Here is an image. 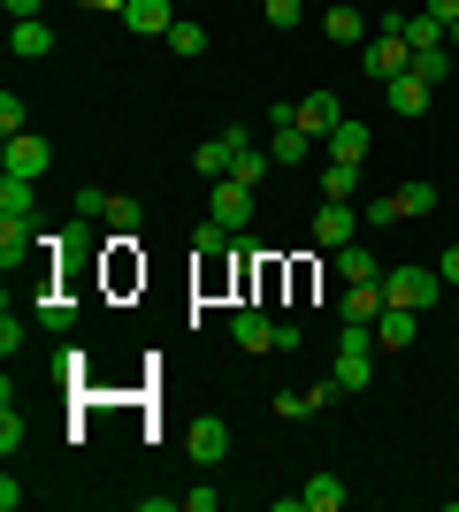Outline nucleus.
Wrapping results in <instances>:
<instances>
[{
    "label": "nucleus",
    "mask_w": 459,
    "mask_h": 512,
    "mask_svg": "<svg viewBox=\"0 0 459 512\" xmlns=\"http://www.w3.org/2000/svg\"><path fill=\"white\" fill-rule=\"evenodd\" d=\"M444 46H452V54H459V16H452V23H444Z\"/></svg>",
    "instance_id": "40"
},
{
    "label": "nucleus",
    "mask_w": 459,
    "mask_h": 512,
    "mask_svg": "<svg viewBox=\"0 0 459 512\" xmlns=\"http://www.w3.org/2000/svg\"><path fill=\"white\" fill-rule=\"evenodd\" d=\"M414 329H421L414 306H383V314H375V344H383V352H406V344H414Z\"/></svg>",
    "instance_id": "13"
},
{
    "label": "nucleus",
    "mask_w": 459,
    "mask_h": 512,
    "mask_svg": "<svg viewBox=\"0 0 459 512\" xmlns=\"http://www.w3.org/2000/svg\"><path fill=\"white\" fill-rule=\"evenodd\" d=\"M31 245H39V237H31V214H0V268H8V276L31 260Z\"/></svg>",
    "instance_id": "12"
},
{
    "label": "nucleus",
    "mask_w": 459,
    "mask_h": 512,
    "mask_svg": "<svg viewBox=\"0 0 459 512\" xmlns=\"http://www.w3.org/2000/svg\"><path fill=\"white\" fill-rule=\"evenodd\" d=\"M169 46H176V54H207V31H199V23H184V16H176V23H169Z\"/></svg>",
    "instance_id": "27"
},
{
    "label": "nucleus",
    "mask_w": 459,
    "mask_h": 512,
    "mask_svg": "<svg viewBox=\"0 0 459 512\" xmlns=\"http://www.w3.org/2000/svg\"><path fill=\"white\" fill-rule=\"evenodd\" d=\"M444 283H459V245H444V268H437Z\"/></svg>",
    "instance_id": "38"
},
{
    "label": "nucleus",
    "mask_w": 459,
    "mask_h": 512,
    "mask_svg": "<svg viewBox=\"0 0 459 512\" xmlns=\"http://www.w3.org/2000/svg\"><path fill=\"white\" fill-rule=\"evenodd\" d=\"M276 413H284V421H306L314 406H306V390H284V398H276Z\"/></svg>",
    "instance_id": "36"
},
{
    "label": "nucleus",
    "mask_w": 459,
    "mask_h": 512,
    "mask_svg": "<svg viewBox=\"0 0 459 512\" xmlns=\"http://www.w3.org/2000/svg\"><path fill=\"white\" fill-rule=\"evenodd\" d=\"M238 146H245V130H215V138H199L192 169L199 176H230V169H238Z\"/></svg>",
    "instance_id": "6"
},
{
    "label": "nucleus",
    "mask_w": 459,
    "mask_h": 512,
    "mask_svg": "<svg viewBox=\"0 0 459 512\" xmlns=\"http://www.w3.org/2000/svg\"><path fill=\"white\" fill-rule=\"evenodd\" d=\"M375 352H383V344H375V329L345 321V337H337V383H345V390H360V383L375 375Z\"/></svg>",
    "instance_id": "2"
},
{
    "label": "nucleus",
    "mask_w": 459,
    "mask_h": 512,
    "mask_svg": "<svg viewBox=\"0 0 459 512\" xmlns=\"http://www.w3.org/2000/svg\"><path fill=\"white\" fill-rule=\"evenodd\" d=\"M108 222L131 237V230H138V199H115V192H108Z\"/></svg>",
    "instance_id": "32"
},
{
    "label": "nucleus",
    "mask_w": 459,
    "mask_h": 512,
    "mask_svg": "<svg viewBox=\"0 0 459 512\" xmlns=\"http://www.w3.org/2000/svg\"><path fill=\"white\" fill-rule=\"evenodd\" d=\"M398 222H414V214H437V184H398Z\"/></svg>",
    "instance_id": "24"
},
{
    "label": "nucleus",
    "mask_w": 459,
    "mask_h": 512,
    "mask_svg": "<svg viewBox=\"0 0 459 512\" xmlns=\"http://www.w3.org/2000/svg\"><path fill=\"white\" fill-rule=\"evenodd\" d=\"M0 130H8V138L23 130V100H16V92H0Z\"/></svg>",
    "instance_id": "35"
},
{
    "label": "nucleus",
    "mask_w": 459,
    "mask_h": 512,
    "mask_svg": "<svg viewBox=\"0 0 459 512\" xmlns=\"http://www.w3.org/2000/svg\"><path fill=\"white\" fill-rule=\"evenodd\" d=\"M39 321H46V329H69V321H77V306H69V299H46Z\"/></svg>",
    "instance_id": "33"
},
{
    "label": "nucleus",
    "mask_w": 459,
    "mask_h": 512,
    "mask_svg": "<svg viewBox=\"0 0 459 512\" xmlns=\"http://www.w3.org/2000/svg\"><path fill=\"white\" fill-rule=\"evenodd\" d=\"M230 337H238V352H276V321H268L261 306H238V314H230Z\"/></svg>",
    "instance_id": "10"
},
{
    "label": "nucleus",
    "mask_w": 459,
    "mask_h": 512,
    "mask_svg": "<svg viewBox=\"0 0 459 512\" xmlns=\"http://www.w3.org/2000/svg\"><path fill=\"white\" fill-rule=\"evenodd\" d=\"M337 276L345 283H383V268H375L368 245H337Z\"/></svg>",
    "instance_id": "18"
},
{
    "label": "nucleus",
    "mask_w": 459,
    "mask_h": 512,
    "mask_svg": "<svg viewBox=\"0 0 459 512\" xmlns=\"http://www.w3.org/2000/svg\"><path fill=\"white\" fill-rule=\"evenodd\" d=\"M337 123H345V107H337V92H329V85H314V92L299 100V130H306V138H329Z\"/></svg>",
    "instance_id": "8"
},
{
    "label": "nucleus",
    "mask_w": 459,
    "mask_h": 512,
    "mask_svg": "<svg viewBox=\"0 0 459 512\" xmlns=\"http://www.w3.org/2000/svg\"><path fill=\"white\" fill-rule=\"evenodd\" d=\"M261 16H268V23H276V31H291V23H299V16H306V0H261Z\"/></svg>",
    "instance_id": "28"
},
{
    "label": "nucleus",
    "mask_w": 459,
    "mask_h": 512,
    "mask_svg": "<svg viewBox=\"0 0 459 512\" xmlns=\"http://www.w3.org/2000/svg\"><path fill=\"white\" fill-rule=\"evenodd\" d=\"M299 505L306 512H337V505H345V482H337V474H314V482L299 490Z\"/></svg>",
    "instance_id": "21"
},
{
    "label": "nucleus",
    "mask_w": 459,
    "mask_h": 512,
    "mask_svg": "<svg viewBox=\"0 0 459 512\" xmlns=\"http://www.w3.org/2000/svg\"><path fill=\"white\" fill-rule=\"evenodd\" d=\"M207 214H215L222 230L238 237L245 222H253V184H238V176H215V192H207Z\"/></svg>",
    "instance_id": "5"
},
{
    "label": "nucleus",
    "mask_w": 459,
    "mask_h": 512,
    "mask_svg": "<svg viewBox=\"0 0 459 512\" xmlns=\"http://www.w3.org/2000/svg\"><path fill=\"white\" fill-rule=\"evenodd\" d=\"M184 451H192L199 467H215L222 451H230V421H215V413H199V421L184 428Z\"/></svg>",
    "instance_id": "7"
},
{
    "label": "nucleus",
    "mask_w": 459,
    "mask_h": 512,
    "mask_svg": "<svg viewBox=\"0 0 459 512\" xmlns=\"http://www.w3.org/2000/svg\"><path fill=\"white\" fill-rule=\"evenodd\" d=\"M77 222H108V192H92V184H85V192H77Z\"/></svg>",
    "instance_id": "31"
},
{
    "label": "nucleus",
    "mask_w": 459,
    "mask_h": 512,
    "mask_svg": "<svg viewBox=\"0 0 459 512\" xmlns=\"http://www.w3.org/2000/svg\"><path fill=\"white\" fill-rule=\"evenodd\" d=\"M383 100H391V115H429V100H437V85H421L414 69H406V77H391V85H383Z\"/></svg>",
    "instance_id": "15"
},
{
    "label": "nucleus",
    "mask_w": 459,
    "mask_h": 512,
    "mask_svg": "<svg viewBox=\"0 0 459 512\" xmlns=\"http://www.w3.org/2000/svg\"><path fill=\"white\" fill-rule=\"evenodd\" d=\"M306 146H314V138H306L299 123H276V130H268V153H276V169H299Z\"/></svg>",
    "instance_id": "17"
},
{
    "label": "nucleus",
    "mask_w": 459,
    "mask_h": 512,
    "mask_svg": "<svg viewBox=\"0 0 459 512\" xmlns=\"http://www.w3.org/2000/svg\"><path fill=\"white\" fill-rule=\"evenodd\" d=\"M46 0H8V16H39Z\"/></svg>",
    "instance_id": "39"
},
{
    "label": "nucleus",
    "mask_w": 459,
    "mask_h": 512,
    "mask_svg": "<svg viewBox=\"0 0 459 512\" xmlns=\"http://www.w3.org/2000/svg\"><path fill=\"white\" fill-rule=\"evenodd\" d=\"M8 54H16V62H46V54H54V31H46L39 16H16V31H8Z\"/></svg>",
    "instance_id": "14"
},
{
    "label": "nucleus",
    "mask_w": 459,
    "mask_h": 512,
    "mask_svg": "<svg viewBox=\"0 0 459 512\" xmlns=\"http://www.w3.org/2000/svg\"><path fill=\"white\" fill-rule=\"evenodd\" d=\"M329 161H368V123H337L329 130Z\"/></svg>",
    "instance_id": "20"
},
{
    "label": "nucleus",
    "mask_w": 459,
    "mask_h": 512,
    "mask_svg": "<svg viewBox=\"0 0 459 512\" xmlns=\"http://www.w3.org/2000/svg\"><path fill=\"white\" fill-rule=\"evenodd\" d=\"M329 39L360 54V46H368V16H360V8H329Z\"/></svg>",
    "instance_id": "19"
},
{
    "label": "nucleus",
    "mask_w": 459,
    "mask_h": 512,
    "mask_svg": "<svg viewBox=\"0 0 459 512\" xmlns=\"http://www.w3.org/2000/svg\"><path fill=\"white\" fill-rule=\"evenodd\" d=\"M0 352H8V360L23 352V321H16V314H0Z\"/></svg>",
    "instance_id": "34"
},
{
    "label": "nucleus",
    "mask_w": 459,
    "mask_h": 512,
    "mask_svg": "<svg viewBox=\"0 0 459 512\" xmlns=\"http://www.w3.org/2000/svg\"><path fill=\"white\" fill-rule=\"evenodd\" d=\"M337 398H345V383H337V375H322V383L306 390V406H314V413H329V406H337Z\"/></svg>",
    "instance_id": "30"
},
{
    "label": "nucleus",
    "mask_w": 459,
    "mask_h": 512,
    "mask_svg": "<svg viewBox=\"0 0 459 512\" xmlns=\"http://www.w3.org/2000/svg\"><path fill=\"white\" fill-rule=\"evenodd\" d=\"M46 169H54V146H46V138H31V130H16V138L0 146V176H31V184H39Z\"/></svg>",
    "instance_id": "4"
},
{
    "label": "nucleus",
    "mask_w": 459,
    "mask_h": 512,
    "mask_svg": "<svg viewBox=\"0 0 459 512\" xmlns=\"http://www.w3.org/2000/svg\"><path fill=\"white\" fill-rule=\"evenodd\" d=\"M123 23H131L138 39H169V23H176V0H123Z\"/></svg>",
    "instance_id": "9"
},
{
    "label": "nucleus",
    "mask_w": 459,
    "mask_h": 512,
    "mask_svg": "<svg viewBox=\"0 0 459 512\" xmlns=\"http://www.w3.org/2000/svg\"><path fill=\"white\" fill-rule=\"evenodd\" d=\"M360 184H368V176H360V161H329V169H322V199H352Z\"/></svg>",
    "instance_id": "22"
},
{
    "label": "nucleus",
    "mask_w": 459,
    "mask_h": 512,
    "mask_svg": "<svg viewBox=\"0 0 459 512\" xmlns=\"http://www.w3.org/2000/svg\"><path fill=\"white\" fill-rule=\"evenodd\" d=\"M0 451H8V459L23 451V413L16 406H0Z\"/></svg>",
    "instance_id": "29"
},
{
    "label": "nucleus",
    "mask_w": 459,
    "mask_h": 512,
    "mask_svg": "<svg viewBox=\"0 0 459 512\" xmlns=\"http://www.w3.org/2000/svg\"><path fill=\"white\" fill-rule=\"evenodd\" d=\"M383 306H391V299H383V283H345V306H337V314L360 321V329H375V314H383Z\"/></svg>",
    "instance_id": "16"
},
{
    "label": "nucleus",
    "mask_w": 459,
    "mask_h": 512,
    "mask_svg": "<svg viewBox=\"0 0 459 512\" xmlns=\"http://www.w3.org/2000/svg\"><path fill=\"white\" fill-rule=\"evenodd\" d=\"M421 8H429L437 23H452V16H459V0H421Z\"/></svg>",
    "instance_id": "37"
},
{
    "label": "nucleus",
    "mask_w": 459,
    "mask_h": 512,
    "mask_svg": "<svg viewBox=\"0 0 459 512\" xmlns=\"http://www.w3.org/2000/svg\"><path fill=\"white\" fill-rule=\"evenodd\" d=\"M414 69V46L398 39V31H368V46H360V77L368 85H391V77H406Z\"/></svg>",
    "instance_id": "1"
},
{
    "label": "nucleus",
    "mask_w": 459,
    "mask_h": 512,
    "mask_svg": "<svg viewBox=\"0 0 459 512\" xmlns=\"http://www.w3.org/2000/svg\"><path fill=\"white\" fill-rule=\"evenodd\" d=\"M314 237H322V245H352V237H360V214H352V199H322V214H314Z\"/></svg>",
    "instance_id": "11"
},
{
    "label": "nucleus",
    "mask_w": 459,
    "mask_h": 512,
    "mask_svg": "<svg viewBox=\"0 0 459 512\" xmlns=\"http://www.w3.org/2000/svg\"><path fill=\"white\" fill-rule=\"evenodd\" d=\"M268 169H276V153H261V146H253V138H245V146H238V169H230V176L261 192V176H268Z\"/></svg>",
    "instance_id": "23"
},
{
    "label": "nucleus",
    "mask_w": 459,
    "mask_h": 512,
    "mask_svg": "<svg viewBox=\"0 0 459 512\" xmlns=\"http://www.w3.org/2000/svg\"><path fill=\"white\" fill-rule=\"evenodd\" d=\"M31 199H39L31 176H0V214H31Z\"/></svg>",
    "instance_id": "25"
},
{
    "label": "nucleus",
    "mask_w": 459,
    "mask_h": 512,
    "mask_svg": "<svg viewBox=\"0 0 459 512\" xmlns=\"http://www.w3.org/2000/svg\"><path fill=\"white\" fill-rule=\"evenodd\" d=\"M414 77H421V85H444V77H452V46H429V54H414Z\"/></svg>",
    "instance_id": "26"
},
{
    "label": "nucleus",
    "mask_w": 459,
    "mask_h": 512,
    "mask_svg": "<svg viewBox=\"0 0 459 512\" xmlns=\"http://www.w3.org/2000/svg\"><path fill=\"white\" fill-rule=\"evenodd\" d=\"M383 299H391V306H414V314H429V306L444 299V276H437V268H391V276H383Z\"/></svg>",
    "instance_id": "3"
}]
</instances>
